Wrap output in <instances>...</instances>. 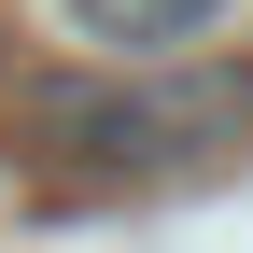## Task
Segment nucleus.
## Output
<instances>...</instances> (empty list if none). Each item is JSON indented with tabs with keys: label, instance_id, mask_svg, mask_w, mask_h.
Returning <instances> with one entry per match:
<instances>
[{
	"label": "nucleus",
	"instance_id": "nucleus-1",
	"mask_svg": "<svg viewBox=\"0 0 253 253\" xmlns=\"http://www.w3.org/2000/svg\"><path fill=\"white\" fill-rule=\"evenodd\" d=\"M253 141V71L239 56H169V71H99L42 99V155L71 183H169Z\"/></svg>",
	"mask_w": 253,
	"mask_h": 253
},
{
	"label": "nucleus",
	"instance_id": "nucleus-2",
	"mask_svg": "<svg viewBox=\"0 0 253 253\" xmlns=\"http://www.w3.org/2000/svg\"><path fill=\"white\" fill-rule=\"evenodd\" d=\"M56 14L99 56H126V71H169V56H211V28H225L239 0H56Z\"/></svg>",
	"mask_w": 253,
	"mask_h": 253
}]
</instances>
